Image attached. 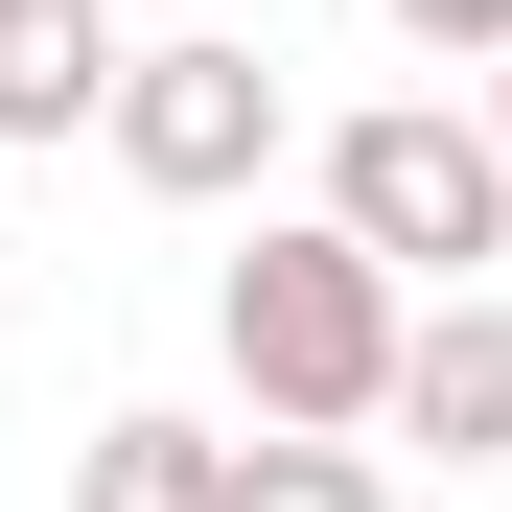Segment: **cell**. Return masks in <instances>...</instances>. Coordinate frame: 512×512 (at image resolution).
Instances as JSON below:
<instances>
[{
    "mask_svg": "<svg viewBox=\"0 0 512 512\" xmlns=\"http://www.w3.org/2000/svg\"><path fill=\"white\" fill-rule=\"evenodd\" d=\"M489 117H512V47H489Z\"/></svg>",
    "mask_w": 512,
    "mask_h": 512,
    "instance_id": "9c48e42d",
    "label": "cell"
},
{
    "mask_svg": "<svg viewBox=\"0 0 512 512\" xmlns=\"http://www.w3.org/2000/svg\"><path fill=\"white\" fill-rule=\"evenodd\" d=\"M256 163H280V70H256V47H140V70H117V187L233 210Z\"/></svg>",
    "mask_w": 512,
    "mask_h": 512,
    "instance_id": "3957f363",
    "label": "cell"
},
{
    "mask_svg": "<svg viewBox=\"0 0 512 512\" xmlns=\"http://www.w3.org/2000/svg\"><path fill=\"white\" fill-rule=\"evenodd\" d=\"M210 350H233V396H256V419H396L419 280H396L350 210H280V233L210 280Z\"/></svg>",
    "mask_w": 512,
    "mask_h": 512,
    "instance_id": "6da1fadb",
    "label": "cell"
},
{
    "mask_svg": "<svg viewBox=\"0 0 512 512\" xmlns=\"http://www.w3.org/2000/svg\"><path fill=\"white\" fill-rule=\"evenodd\" d=\"M233 512H396L373 489V419H256V443H233Z\"/></svg>",
    "mask_w": 512,
    "mask_h": 512,
    "instance_id": "52a82bcc",
    "label": "cell"
},
{
    "mask_svg": "<svg viewBox=\"0 0 512 512\" xmlns=\"http://www.w3.org/2000/svg\"><path fill=\"white\" fill-rule=\"evenodd\" d=\"M70 512H233V443L163 419V396H117L94 443H70Z\"/></svg>",
    "mask_w": 512,
    "mask_h": 512,
    "instance_id": "8992f818",
    "label": "cell"
},
{
    "mask_svg": "<svg viewBox=\"0 0 512 512\" xmlns=\"http://www.w3.org/2000/svg\"><path fill=\"white\" fill-rule=\"evenodd\" d=\"M326 210H350L396 280H489L512 256V117H443V94L326 117Z\"/></svg>",
    "mask_w": 512,
    "mask_h": 512,
    "instance_id": "7a4b0ae2",
    "label": "cell"
},
{
    "mask_svg": "<svg viewBox=\"0 0 512 512\" xmlns=\"http://www.w3.org/2000/svg\"><path fill=\"white\" fill-rule=\"evenodd\" d=\"M373 24H396V47H466V70H489V47H512V0H373Z\"/></svg>",
    "mask_w": 512,
    "mask_h": 512,
    "instance_id": "ba28073f",
    "label": "cell"
},
{
    "mask_svg": "<svg viewBox=\"0 0 512 512\" xmlns=\"http://www.w3.org/2000/svg\"><path fill=\"white\" fill-rule=\"evenodd\" d=\"M117 70L140 47L94 24V0H0V140H24V163L47 140H117Z\"/></svg>",
    "mask_w": 512,
    "mask_h": 512,
    "instance_id": "5b68a950",
    "label": "cell"
},
{
    "mask_svg": "<svg viewBox=\"0 0 512 512\" xmlns=\"http://www.w3.org/2000/svg\"><path fill=\"white\" fill-rule=\"evenodd\" d=\"M396 443L512 466V303H489V280H443V303H419V350H396Z\"/></svg>",
    "mask_w": 512,
    "mask_h": 512,
    "instance_id": "277c9868",
    "label": "cell"
}]
</instances>
